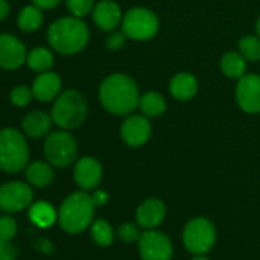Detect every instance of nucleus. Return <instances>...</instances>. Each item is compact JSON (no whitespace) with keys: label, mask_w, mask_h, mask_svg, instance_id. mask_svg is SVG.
Segmentation results:
<instances>
[{"label":"nucleus","mask_w":260,"mask_h":260,"mask_svg":"<svg viewBox=\"0 0 260 260\" xmlns=\"http://www.w3.org/2000/svg\"><path fill=\"white\" fill-rule=\"evenodd\" d=\"M103 107L113 115H127L140 103V93L135 81L128 75H109L100 87Z\"/></svg>","instance_id":"obj_1"},{"label":"nucleus","mask_w":260,"mask_h":260,"mask_svg":"<svg viewBox=\"0 0 260 260\" xmlns=\"http://www.w3.org/2000/svg\"><path fill=\"white\" fill-rule=\"evenodd\" d=\"M89 42V29L80 17H61L48 29L49 46L63 55L81 52Z\"/></svg>","instance_id":"obj_2"},{"label":"nucleus","mask_w":260,"mask_h":260,"mask_svg":"<svg viewBox=\"0 0 260 260\" xmlns=\"http://www.w3.org/2000/svg\"><path fill=\"white\" fill-rule=\"evenodd\" d=\"M95 202L90 194L83 191H75L69 194L58 208V225L63 231L69 234H78L84 231L93 219Z\"/></svg>","instance_id":"obj_3"},{"label":"nucleus","mask_w":260,"mask_h":260,"mask_svg":"<svg viewBox=\"0 0 260 260\" xmlns=\"http://www.w3.org/2000/svg\"><path fill=\"white\" fill-rule=\"evenodd\" d=\"M29 164V146L17 128L0 130V170L16 175Z\"/></svg>","instance_id":"obj_4"},{"label":"nucleus","mask_w":260,"mask_h":260,"mask_svg":"<svg viewBox=\"0 0 260 260\" xmlns=\"http://www.w3.org/2000/svg\"><path fill=\"white\" fill-rule=\"evenodd\" d=\"M52 121L63 130L78 128L87 116L86 98L74 89L61 92L52 104Z\"/></svg>","instance_id":"obj_5"},{"label":"nucleus","mask_w":260,"mask_h":260,"mask_svg":"<svg viewBox=\"0 0 260 260\" xmlns=\"http://www.w3.org/2000/svg\"><path fill=\"white\" fill-rule=\"evenodd\" d=\"M77 152V141L69 134V130H57V132L49 134L45 140V158L51 166L57 169L69 167L75 161Z\"/></svg>","instance_id":"obj_6"},{"label":"nucleus","mask_w":260,"mask_h":260,"mask_svg":"<svg viewBox=\"0 0 260 260\" xmlns=\"http://www.w3.org/2000/svg\"><path fill=\"white\" fill-rule=\"evenodd\" d=\"M122 32L127 39L144 42L150 40L156 36L159 29L158 17L146 8H134L130 10L122 19Z\"/></svg>","instance_id":"obj_7"},{"label":"nucleus","mask_w":260,"mask_h":260,"mask_svg":"<svg viewBox=\"0 0 260 260\" xmlns=\"http://www.w3.org/2000/svg\"><path fill=\"white\" fill-rule=\"evenodd\" d=\"M182 240H184L185 248L191 254L194 255L205 254L214 245L216 230L208 219L196 217V219H191L185 225L184 233H182Z\"/></svg>","instance_id":"obj_8"},{"label":"nucleus","mask_w":260,"mask_h":260,"mask_svg":"<svg viewBox=\"0 0 260 260\" xmlns=\"http://www.w3.org/2000/svg\"><path fill=\"white\" fill-rule=\"evenodd\" d=\"M32 187L22 181H11L0 185V210L5 213H19L32 205Z\"/></svg>","instance_id":"obj_9"},{"label":"nucleus","mask_w":260,"mask_h":260,"mask_svg":"<svg viewBox=\"0 0 260 260\" xmlns=\"http://www.w3.org/2000/svg\"><path fill=\"white\" fill-rule=\"evenodd\" d=\"M138 246L143 260H172L173 245L164 233L155 230L144 231L140 236Z\"/></svg>","instance_id":"obj_10"},{"label":"nucleus","mask_w":260,"mask_h":260,"mask_svg":"<svg viewBox=\"0 0 260 260\" xmlns=\"http://www.w3.org/2000/svg\"><path fill=\"white\" fill-rule=\"evenodd\" d=\"M26 48L13 34H0V68L16 71L26 63Z\"/></svg>","instance_id":"obj_11"},{"label":"nucleus","mask_w":260,"mask_h":260,"mask_svg":"<svg viewBox=\"0 0 260 260\" xmlns=\"http://www.w3.org/2000/svg\"><path fill=\"white\" fill-rule=\"evenodd\" d=\"M236 100L243 112H260V77L255 74H246L239 78L236 87Z\"/></svg>","instance_id":"obj_12"},{"label":"nucleus","mask_w":260,"mask_h":260,"mask_svg":"<svg viewBox=\"0 0 260 260\" xmlns=\"http://www.w3.org/2000/svg\"><path fill=\"white\" fill-rule=\"evenodd\" d=\"M150 124L146 116L132 115L121 125V138L130 147H140L146 144L150 138Z\"/></svg>","instance_id":"obj_13"},{"label":"nucleus","mask_w":260,"mask_h":260,"mask_svg":"<svg viewBox=\"0 0 260 260\" xmlns=\"http://www.w3.org/2000/svg\"><path fill=\"white\" fill-rule=\"evenodd\" d=\"M101 178H103V169H101V164L95 158L84 156L77 161L75 169H74V179H75V184L81 190L89 191V190L96 188Z\"/></svg>","instance_id":"obj_14"},{"label":"nucleus","mask_w":260,"mask_h":260,"mask_svg":"<svg viewBox=\"0 0 260 260\" xmlns=\"http://www.w3.org/2000/svg\"><path fill=\"white\" fill-rule=\"evenodd\" d=\"M31 89L36 100H39L40 103H49L60 95L61 78L58 77V74L51 71L40 72V75H37L32 81Z\"/></svg>","instance_id":"obj_15"},{"label":"nucleus","mask_w":260,"mask_h":260,"mask_svg":"<svg viewBox=\"0 0 260 260\" xmlns=\"http://www.w3.org/2000/svg\"><path fill=\"white\" fill-rule=\"evenodd\" d=\"M95 25L101 31H112L122 22V14L119 7L112 0H101L92 11Z\"/></svg>","instance_id":"obj_16"},{"label":"nucleus","mask_w":260,"mask_h":260,"mask_svg":"<svg viewBox=\"0 0 260 260\" xmlns=\"http://www.w3.org/2000/svg\"><path fill=\"white\" fill-rule=\"evenodd\" d=\"M52 116L43 110H32L29 112L22 121L23 134L32 140H40L49 135V130L52 125Z\"/></svg>","instance_id":"obj_17"},{"label":"nucleus","mask_w":260,"mask_h":260,"mask_svg":"<svg viewBox=\"0 0 260 260\" xmlns=\"http://www.w3.org/2000/svg\"><path fill=\"white\" fill-rule=\"evenodd\" d=\"M166 217V205L159 199H147L137 210V222L140 226L152 230L156 228Z\"/></svg>","instance_id":"obj_18"},{"label":"nucleus","mask_w":260,"mask_h":260,"mask_svg":"<svg viewBox=\"0 0 260 260\" xmlns=\"http://www.w3.org/2000/svg\"><path fill=\"white\" fill-rule=\"evenodd\" d=\"M54 166L45 161H34L26 166L25 169V176L29 185L37 187V188H45L52 184L54 181Z\"/></svg>","instance_id":"obj_19"},{"label":"nucleus","mask_w":260,"mask_h":260,"mask_svg":"<svg viewBox=\"0 0 260 260\" xmlns=\"http://www.w3.org/2000/svg\"><path fill=\"white\" fill-rule=\"evenodd\" d=\"M170 92L179 101L191 100L198 92V80L188 72L176 74L170 81Z\"/></svg>","instance_id":"obj_20"},{"label":"nucleus","mask_w":260,"mask_h":260,"mask_svg":"<svg viewBox=\"0 0 260 260\" xmlns=\"http://www.w3.org/2000/svg\"><path fill=\"white\" fill-rule=\"evenodd\" d=\"M57 217H58V213L49 202L40 201V202H34L29 207V219L34 225L40 228H48L54 225Z\"/></svg>","instance_id":"obj_21"},{"label":"nucleus","mask_w":260,"mask_h":260,"mask_svg":"<svg viewBox=\"0 0 260 260\" xmlns=\"http://www.w3.org/2000/svg\"><path fill=\"white\" fill-rule=\"evenodd\" d=\"M43 25V13L36 5H28L17 16V26L23 32H36Z\"/></svg>","instance_id":"obj_22"},{"label":"nucleus","mask_w":260,"mask_h":260,"mask_svg":"<svg viewBox=\"0 0 260 260\" xmlns=\"http://www.w3.org/2000/svg\"><path fill=\"white\" fill-rule=\"evenodd\" d=\"M220 69L228 78H242L246 69V60L240 52L230 51L220 58Z\"/></svg>","instance_id":"obj_23"},{"label":"nucleus","mask_w":260,"mask_h":260,"mask_svg":"<svg viewBox=\"0 0 260 260\" xmlns=\"http://www.w3.org/2000/svg\"><path fill=\"white\" fill-rule=\"evenodd\" d=\"M26 64L31 71L36 72H46L52 68L54 64V55L48 48L37 46L28 52L26 57Z\"/></svg>","instance_id":"obj_24"},{"label":"nucleus","mask_w":260,"mask_h":260,"mask_svg":"<svg viewBox=\"0 0 260 260\" xmlns=\"http://www.w3.org/2000/svg\"><path fill=\"white\" fill-rule=\"evenodd\" d=\"M138 107L141 109L144 116H159L166 112V100L158 92L144 93L140 98Z\"/></svg>","instance_id":"obj_25"},{"label":"nucleus","mask_w":260,"mask_h":260,"mask_svg":"<svg viewBox=\"0 0 260 260\" xmlns=\"http://www.w3.org/2000/svg\"><path fill=\"white\" fill-rule=\"evenodd\" d=\"M90 234H92V239L95 240V243L100 246H109L113 242L112 226L104 219H98L92 223Z\"/></svg>","instance_id":"obj_26"},{"label":"nucleus","mask_w":260,"mask_h":260,"mask_svg":"<svg viewBox=\"0 0 260 260\" xmlns=\"http://www.w3.org/2000/svg\"><path fill=\"white\" fill-rule=\"evenodd\" d=\"M239 52L248 61L260 60V39L254 36H246L239 42Z\"/></svg>","instance_id":"obj_27"},{"label":"nucleus","mask_w":260,"mask_h":260,"mask_svg":"<svg viewBox=\"0 0 260 260\" xmlns=\"http://www.w3.org/2000/svg\"><path fill=\"white\" fill-rule=\"evenodd\" d=\"M32 89L29 86L25 84H19L16 87H13V90L10 92V101L13 106L16 107H25L31 103L32 100Z\"/></svg>","instance_id":"obj_28"},{"label":"nucleus","mask_w":260,"mask_h":260,"mask_svg":"<svg viewBox=\"0 0 260 260\" xmlns=\"http://www.w3.org/2000/svg\"><path fill=\"white\" fill-rule=\"evenodd\" d=\"M66 7L75 17H84L90 14L95 8L93 0H66Z\"/></svg>","instance_id":"obj_29"},{"label":"nucleus","mask_w":260,"mask_h":260,"mask_svg":"<svg viewBox=\"0 0 260 260\" xmlns=\"http://www.w3.org/2000/svg\"><path fill=\"white\" fill-rule=\"evenodd\" d=\"M17 222L14 217L4 214L0 216V240H13L17 234Z\"/></svg>","instance_id":"obj_30"},{"label":"nucleus","mask_w":260,"mask_h":260,"mask_svg":"<svg viewBox=\"0 0 260 260\" xmlns=\"http://www.w3.org/2000/svg\"><path fill=\"white\" fill-rule=\"evenodd\" d=\"M118 236H119L121 240H124L127 243H132V242L140 240L141 234H140L137 225H134V223H122L118 228Z\"/></svg>","instance_id":"obj_31"},{"label":"nucleus","mask_w":260,"mask_h":260,"mask_svg":"<svg viewBox=\"0 0 260 260\" xmlns=\"http://www.w3.org/2000/svg\"><path fill=\"white\" fill-rule=\"evenodd\" d=\"M19 251L11 240H0V260H17Z\"/></svg>","instance_id":"obj_32"},{"label":"nucleus","mask_w":260,"mask_h":260,"mask_svg":"<svg viewBox=\"0 0 260 260\" xmlns=\"http://www.w3.org/2000/svg\"><path fill=\"white\" fill-rule=\"evenodd\" d=\"M124 43H125V34H124V32H122V34H119V32L112 34V36H109L107 40H106V46H107L110 51H118V49H121V48L124 46Z\"/></svg>","instance_id":"obj_33"},{"label":"nucleus","mask_w":260,"mask_h":260,"mask_svg":"<svg viewBox=\"0 0 260 260\" xmlns=\"http://www.w3.org/2000/svg\"><path fill=\"white\" fill-rule=\"evenodd\" d=\"M61 0H32V4L40 10H52L55 8Z\"/></svg>","instance_id":"obj_34"},{"label":"nucleus","mask_w":260,"mask_h":260,"mask_svg":"<svg viewBox=\"0 0 260 260\" xmlns=\"http://www.w3.org/2000/svg\"><path fill=\"white\" fill-rule=\"evenodd\" d=\"M92 199H93L95 205H104V204L107 202L109 196H107V193H106V191L98 190V191H95V193L92 194Z\"/></svg>","instance_id":"obj_35"},{"label":"nucleus","mask_w":260,"mask_h":260,"mask_svg":"<svg viewBox=\"0 0 260 260\" xmlns=\"http://www.w3.org/2000/svg\"><path fill=\"white\" fill-rule=\"evenodd\" d=\"M10 11H11V8L7 0H0V22H4L10 16Z\"/></svg>","instance_id":"obj_36"},{"label":"nucleus","mask_w":260,"mask_h":260,"mask_svg":"<svg viewBox=\"0 0 260 260\" xmlns=\"http://www.w3.org/2000/svg\"><path fill=\"white\" fill-rule=\"evenodd\" d=\"M37 248H40V249H42L43 252H46V254H51V252H52V245L48 242V239H39Z\"/></svg>","instance_id":"obj_37"},{"label":"nucleus","mask_w":260,"mask_h":260,"mask_svg":"<svg viewBox=\"0 0 260 260\" xmlns=\"http://www.w3.org/2000/svg\"><path fill=\"white\" fill-rule=\"evenodd\" d=\"M193 260H208L204 254H198V255H194V258Z\"/></svg>","instance_id":"obj_38"},{"label":"nucleus","mask_w":260,"mask_h":260,"mask_svg":"<svg viewBox=\"0 0 260 260\" xmlns=\"http://www.w3.org/2000/svg\"><path fill=\"white\" fill-rule=\"evenodd\" d=\"M255 31H257V34H258V37H260V19H258L257 23H255Z\"/></svg>","instance_id":"obj_39"}]
</instances>
